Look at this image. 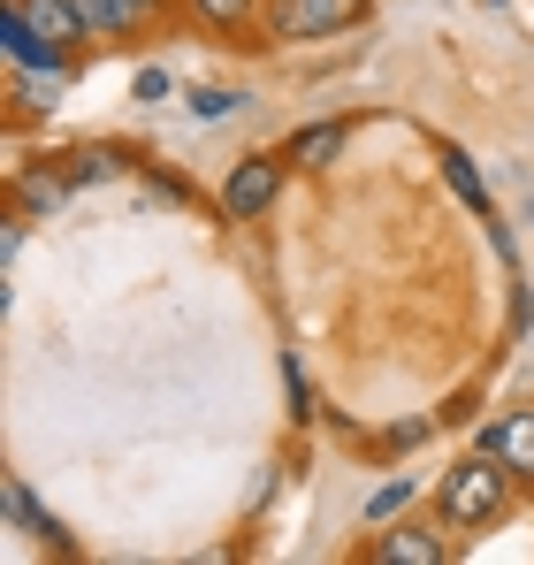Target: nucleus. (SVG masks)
<instances>
[{
  "label": "nucleus",
  "instance_id": "20",
  "mask_svg": "<svg viewBox=\"0 0 534 565\" xmlns=\"http://www.w3.org/2000/svg\"><path fill=\"white\" fill-rule=\"evenodd\" d=\"M130 93L153 107V99H169V93H177V77H169V70H138V85H130Z\"/></svg>",
  "mask_w": 534,
  "mask_h": 565
},
{
  "label": "nucleus",
  "instance_id": "11",
  "mask_svg": "<svg viewBox=\"0 0 534 565\" xmlns=\"http://www.w3.org/2000/svg\"><path fill=\"white\" fill-rule=\"evenodd\" d=\"M183 15L199 31H214V39H245V31L267 23V0H183Z\"/></svg>",
  "mask_w": 534,
  "mask_h": 565
},
{
  "label": "nucleus",
  "instance_id": "6",
  "mask_svg": "<svg viewBox=\"0 0 534 565\" xmlns=\"http://www.w3.org/2000/svg\"><path fill=\"white\" fill-rule=\"evenodd\" d=\"M473 451H489V459H504L520 489H534V405H512V413H496L481 436H473Z\"/></svg>",
  "mask_w": 534,
  "mask_h": 565
},
{
  "label": "nucleus",
  "instance_id": "3",
  "mask_svg": "<svg viewBox=\"0 0 534 565\" xmlns=\"http://www.w3.org/2000/svg\"><path fill=\"white\" fill-rule=\"evenodd\" d=\"M282 184H290V161L282 153H237V169L222 177V214L229 222H260V214H275Z\"/></svg>",
  "mask_w": 534,
  "mask_h": 565
},
{
  "label": "nucleus",
  "instance_id": "1",
  "mask_svg": "<svg viewBox=\"0 0 534 565\" xmlns=\"http://www.w3.org/2000/svg\"><path fill=\"white\" fill-rule=\"evenodd\" d=\"M512 497H520V481H512L504 459L466 451V459L436 481V520H444L450 535H481V527H504V520H512Z\"/></svg>",
  "mask_w": 534,
  "mask_h": 565
},
{
  "label": "nucleus",
  "instance_id": "13",
  "mask_svg": "<svg viewBox=\"0 0 534 565\" xmlns=\"http://www.w3.org/2000/svg\"><path fill=\"white\" fill-rule=\"evenodd\" d=\"M62 169H70V184H107V177L130 169V153H115V146H70Z\"/></svg>",
  "mask_w": 534,
  "mask_h": 565
},
{
  "label": "nucleus",
  "instance_id": "14",
  "mask_svg": "<svg viewBox=\"0 0 534 565\" xmlns=\"http://www.w3.org/2000/svg\"><path fill=\"white\" fill-rule=\"evenodd\" d=\"M413 489H420L413 473H397V481H382V489H374V497L359 504V520H366V527H382V520H397V512L413 504Z\"/></svg>",
  "mask_w": 534,
  "mask_h": 565
},
{
  "label": "nucleus",
  "instance_id": "5",
  "mask_svg": "<svg viewBox=\"0 0 534 565\" xmlns=\"http://www.w3.org/2000/svg\"><path fill=\"white\" fill-rule=\"evenodd\" d=\"M15 8H23V23L39 31V46H46L54 62H85L92 46H99L77 0H15Z\"/></svg>",
  "mask_w": 534,
  "mask_h": 565
},
{
  "label": "nucleus",
  "instance_id": "2",
  "mask_svg": "<svg viewBox=\"0 0 534 565\" xmlns=\"http://www.w3.org/2000/svg\"><path fill=\"white\" fill-rule=\"evenodd\" d=\"M374 15V0H267L260 39L267 46H313V39H344Z\"/></svg>",
  "mask_w": 534,
  "mask_h": 565
},
{
  "label": "nucleus",
  "instance_id": "18",
  "mask_svg": "<svg viewBox=\"0 0 534 565\" xmlns=\"http://www.w3.org/2000/svg\"><path fill=\"white\" fill-rule=\"evenodd\" d=\"M0 512H8V527H31V520H39V504H31V489H23V473H8V481H0Z\"/></svg>",
  "mask_w": 534,
  "mask_h": 565
},
{
  "label": "nucleus",
  "instance_id": "12",
  "mask_svg": "<svg viewBox=\"0 0 534 565\" xmlns=\"http://www.w3.org/2000/svg\"><path fill=\"white\" fill-rule=\"evenodd\" d=\"M0 62H8V70H31V62H54V54L39 46V31L23 23V8H15V0H0Z\"/></svg>",
  "mask_w": 534,
  "mask_h": 565
},
{
  "label": "nucleus",
  "instance_id": "9",
  "mask_svg": "<svg viewBox=\"0 0 534 565\" xmlns=\"http://www.w3.org/2000/svg\"><path fill=\"white\" fill-rule=\"evenodd\" d=\"M70 169H62V153L54 161H31V169H8V206H23V214H62L70 206Z\"/></svg>",
  "mask_w": 534,
  "mask_h": 565
},
{
  "label": "nucleus",
  "instance_id": "4",
  "mask_svg": "<svg viewBox=\"0 0 534 565\" xmlns=\"http://www.w3.org/2000/svg\"><path fill=\"white\" fill-rule=\"evenodd\" d=\"M366 565H450V527L444 520H382V535L359 543Z\"/></svg>",
  "mask_w": 534,
  "mask_h": 565
},
{
  "label": "nucleus",
  "instance_id": "15",
  "mask_svg": "<svg viewBox=\"0 0 534 565\" xmlns=\"http://www.w3.org/2000/svg\"><path fill=\"white\" fill-rule=\"evenodd\" d=\"M245 107H253V99L229 93V85H199V93H191V115H199V122H229V115H245Z\"/></svg>",
  "mask_w": 534,
  "mask_h": 565
},
{
  "label": "nucleus",
  "instance_id": "7",
  "mask_svg": "<svg viewBox=\"0 0 534 565\" xmlns=\"http://www.w3.org/2000/svg\"><path fill=\"white\" fill-rule=\"evenodd\" d=\"M70 77H77V62H31V70H8V107H15V122L54 115L62 93H70Z\"/></svg>",
  "mask_w": 534,
  "mask_h": 565
},
{
  "label": "nucleus",
  "instance_id": "10",
  "mask_svg": "<svg viewBox=\"0 0 534 565\" xmlns=\"http://www.w3.org/2000/svg\"><path fill=\"white\" fill-rule=\"evenodd\" d=\"M77 8H85V23H92V39H99V46H138V39H153V31H161L138 0H77Z\"/></svg>",
  "mask_w": 534,
  "mask_h": 565
},
{
  "label": "nucleus",
  "instance_id": "19",
  "mask_svg": "<svg viewBox=\"0 0 534 565\" xmlns=\"http://www.w3.org/2000/svg\"><path fill=\"white\" fill-rule=\"evenodd\" d=\"M282 390H290V420H313V382L298 375V360L282 367Z\"/></svg>",
  "mask_w": 534,
  "mask_h": 565
},
{
  "label": "nucleus",
  "instance_id": "17",
  "mask_svg": "<svg viewBox=\"0 0 534 565\" xmlns=\"http://www.w3.org/2000/svg\"><path fill=\"white\" fill-rule=\"evenodd\" d=\"M428 428H436L428 413H420V420H389V428L374 436V451H389V459H397V451H413V444H428Z\"/></svg>",
  "mask_w": 534,
  "mask_h": 565
},
{
  "label": "nucleus",
  "instance_id": "21",
  "mask_svg": "<svg viewBox=\"0 0 534 565\" xmlns=\"http://www.w3.org/2000/svg\"><path fill=\"white\" fill-rule=\"evenodd\" d=\"M138 8H146V15H153V23H169V15H177L183 0H138Z\"/></svg>",
  "mask_w": 534,
  "mask_h": 565
},
{
  "label": "nucleus",
  "instance_id": "16",
  "mask_svg": "<svg viewBox=\"0 0 534 565\" xmlns=\"http://www.w3.org/2000/svg\"><path fill=\"white\" fill-rule=\"evenodd\" d=\"M444 169H450V184H458V199H466L473 214H489V191H481V177H473V161H466L458 146H444Z\"/></svg>",
  "mask_w": 534,
  "mask_h": 565
},
{
  "label": "nucleus",
  "instance_id": "8",
  "mask_svg": "<svg viewBox=\"0 0 534 565\" xmlns=\"http://www.w3.org/2000/svg\"><path fill=\"white\" fill-rule=\"evenodd\" d=\"M344 146H352V122H344V115H329V122H298V130L282 138V161H290V169H306V177H321V169H337V161H344Z\"/></svg>",
  "mask_w": 534,
  "mask_h": 565
}]
</instances>
